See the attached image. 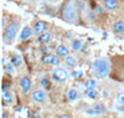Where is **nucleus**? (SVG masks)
Wrapping results in <instances>:
<instances>
[{
    "label": "nucleus",
    "mask_w": 124,
    "mask_h": 118,
    "mask_svg": "<svg viewBox=\"0 0 124 118\" xmlns=\"http://www.w3.org/2000/svg\"><path fill=\"white\" fill-rule=\"evenodd\" d=\"M93 70H94L97 77L99 78L106 77L109 73V62L106 60H96L93 62Z\"/></svg>",
    "instance_id": "f257e3e1"
},
{
    "label": "nucleus",
    "mask_w": 124,
    "mask_h": 118,
    "mask_svg": "<svg viewBox=\"0 0 124 118\" xmlns=\"http://www.w3.org/2000/svg\"><path fill=\"white\" fill-rule=\"evenodd\" d=\"M17 29H19V24L17 23H10L5 30H4V40L6 42H10L13 41L16 36V33H17Z\"/></svg>",
    "instance_id": "f03ea898"
},
{
    "label": "nucleus",
    "mask_w": 124,
    "mask_h": 118,
    "mask_svg": "<svg viewBox=\"0 0 124 118\" xmlns=\"http://www.w3.org/2000/svg\"><path fill=\"white\" fill-rule=\"evenodd\" d=\"M62 16H63V19L66 21H75L76 20V9H75L73 4L68 3L65 6L63 11H62Z\"/></svg>",
    "instance_id": "7ed1b4c3"
},
{
    "label": "nucleus",
    "mask_w": 124,
    "mask_h": 118,
    "mask_svg": "<svg viewBox=\"0 0 124 118\" xmlns=\"http://www.w3.org/2000/svg\"><path fill=\"white\" fill-rule=\"evenodd\" d=\"M52 78L57 82H65L68 78V72L66 68H62V67H57L52 72Z\"/></svg>",
    "instance_id": "20e7f679"
},
{
    "label": "nucleus",
    "mask_w": 124,
    "mask_h": 118,
    "mask_svg": "<svg viewBox=\"0 0 124 118\" xmlns=\"http://www.w3.org/2000/svg\"><path fill=\"white\" fill-rule=\"evenodd\" d=\"M20 87H21L24 93H27L31 88V80L26 76H24L21 80H20Z\"/></svg>",
    "instance_id": "39448f33"
},
{
    "label": "nucleus",
    "mask_w": 124,
    "mask_h": 118,
    "mask_svg": "<svg viewBox=\"0 0 124 118\" xmlns=\"http://www.w3.org/2000/svg\"><path fill=\"white\" fill-rule=\"evenodd\" d=\"M42 62L44 63H47V65H58V59L57 56L55 55H51V53H47V55H45L42 57Z\"/></svg>",
    "instance_id": "423d86ee"
},
{
    "label": "nucleus",
    "mask_w": 124,
    "mask_h": 118,
    "mask_svg": "<svg viewBox=\"0 0 124 118\" xmlns=\"http://www.w3.org/2000/svg\"><path fill=\"white\" fill-rule=\"evenodd\" d=\"M46 23L45 21H37V23L35 24V26H34V34H36V35H41L44 33V31L46 30Z\"/></svg>",
    "instance_id": "0eeeda50"
},
{
    "label": "nucleus",
    "mask_w": 124,
    "mask_h": 118,
    "mask_svg": "<svg viewBox=\"0 0 124 118\" xmlns=\"http://www.w3.org/2000/svg\"><path fill=\"white\" fill-rule=\"evenodd\" d=\"M46 98V93L42 90H36L32 92V100L35 102H42Z\"/></svg>",
    "instance_id": "6e6552de"
},
{
    "label": "nucleus",
    "mask_w": 124,
    "mask_h": 118,
    "mask_svg": "<svg viewBox=\"0 0 124 118\" xmlns=\"http://www.w3.org/2000/svg\"><path fill=\"white\" fill-rule=\"evenodd\" d=\"M31 35H32V30H31L30 26H25L21 30V34H20V39L21 40H27Z\"/></svg>",
    "instance_id": "1a4fd4ad"
},
{
    "label": "nucleus",
    "mask_w": 124,
    "mask_h": 118,
    "mask_svg": "<svg viewBox=\"0 0 124 118\" xmlns=\"http://www.w3.org/2000/svg\"><path fill=\"white\" fill-rule=\"evenodd\" d=\"M113 30L118 34H123L124 33V21H122V20L116 21L114 25H113Z\"/></svg>",
    "instance_id": "9d476101"
},
{
    "label": "nucleus",
    "mask_w": 124,
    "mask_h": 118,
    "mask_svg": "<svg viewBox=\"0 0 124 118\" xmlns=\"http://www.w3.org/2000/svg\"><path fill=\"white\" fill-rule=\"evenodd\" d=\"M50 40H51V34L50 33H42L41 35H39L37 42H40V44H46Z\"/></svg>",
    "instance_id": "9b49d317"
},
{
    "label": "nucleus",
    "mask_w": 124,
    "mask_h": 118,
    "mask_svg": "<svg viewBox=\"0 0 124 118\" xmlns=\"http://www.w3.org/2000/svg\"><path fill=\"white\" fill-rule=\"evenodd\" d=\"M1 91H3V93H1V96H3V102H4V103H11L13 97H11V93H10V91H9V90H1Z\"/></svg>",
    "instance_id": "f8f14e48"
},
{
    "label": "nucleus",
    "mask_w": 124,
    "mask_h": 118,
    "mask_svg": "<svg viewBox=\"0 0 124 118\" xmlns=\"http://www.w3.org/2000/svg\"><path fill=\"white\" fill-rule=\"evenodd\" d=\"M93 108H94V111H96V114H104L107 112V110H106V107H104L103 103H96L94 106H93Z\"/></svg>",
    "instance_id": "ddd939ff"
},
{
    "label": "nucleus",
    "mask_w": 124,
    "mask_h": 118,
    "mask_svg": "<svg viewBox=\"0 0 124 118\" xmlns=\"http://www.w3.org/2000/svg\"><path fill=\"white\" fill-rule=\"evenodd\" d=\"M11 62L15 65V67H20L23 65V57L20 55H13L11 56Z\"/></svg>",
    "instance_id": "4468645a"
},
{
    "label": "nucleus",
    "mask_w": 124,
    "mask_h": 118,
    "mask_svg": "<svg viewBox=\"0 0 124 118\" xmlns=\"http://www.w3.org/2000/svg\"><path fill=\"white\" fill-rule=\"evenodd\" d=\"M57 53H58V56H63V57H66V56H68L70 51H68V49H67L66 46L60 45V46L57 47Z\"/></svg>",
    "instance_id": "2eb2a0df"
},
{
    "label": "nucleus",
    "mask_w": 124,
    "mask_h": 118,
    "mask_svg": "<svg viewBox=\"0 0 124 118\" xmlns=\"http://www.w3.org/2000/svg\"><path fill=\"white\" fill-rule=\"evenodd\" d=\"M77 97H78V92H77V90L71 88V90L67 91V98H68L70 101H75Z\"/></svg>",
    "instance_id": "dca6fc26"
},
{
    "label": "nucleus",
    "mask_w": 124,
    "mask_h": 118,
    "mask_svg": "<svg viewBox=\"0 0 124 118\" xmlns=\"http://www.w3.org/2000/svg\"><path fill=\"white\" fill-rule=\"evenodd\" d=\"M104 4L107 6V9L109 10H113V9H116L118 3H117V0H104Z\"/></svg>",
    "instance_id": "f3484780"
},
{
    "label": "nucleus",
    "mask_w": 124,
    "mask_h": 118,
    "mask_svg": "<svg viewBox=\"0 0 124 118\" xmlns=\"http://www.w3.org/2000/svg\"><path fill=\"white\" fill-rule=\"evenodd\" d=\"M65 63L67 67H75L76 66V60L72 57V56H66V60H65Z\"/></svg>",
    "instance_id": "a211bd4d"
},
{
    "label": "nucleus",
    "mask_w": 124,
    "mask_h": 118,
    "mask_svg": "<svg viewBox=\"0 0 124 118\" xmlns=\"http://www.w3.org/2000/svg\"><path fill=\"white\" fill-rule=\"evenodd\" d=\"M14 67H15V65H14L13 62L5 63V65H4V72H6V73H14L15 72Z\"/></svg>",
    "instance_id": "6ab92c4d"
},
{
    "label": "nucleus",
    "mask_w": 124,
    "mask_h": 118,
    "mask_svg": "<svg viewBox=\"0 0 124 118\" xmlns=\"http://www.w3.org/2000/svg\"><path fill=\"white\" fill-rule=\"evenodd\" d=\"M82 47H83V42H82L81 40H75L73 42H72V49H73V50L79 51Z\"/></svg>",
    "instance_id": "aec40b11"
},
{
    "label": "nucleus",
    "mask_w": 124,
    "mask_h": 118,
    "mask_svg": "<svg viewBox=\"0 0 124 118\" xmlns=\"http://www.w3.org/2000/svg\"><path fill=\"white\" fill-rule=\"evenodd\" d=\"M86 94L88 96L89 98H96L98 96V92L96 91V88H87L86 90Z\"/></svg>",
    "instance_id": "412c9836"
},
{
    "label": "nucleus",
    "mask_w": 124,
    "mask_h": 118,
    "mask_svg": "<svg viewBox=\"0 0 124 118\" xmlns=\"http://www.w3.org/2000/svg\"><path fill=\"white\" fill-rule=\"evenodd\" d=\"M96 84H97V82H96L94 80H88V81L85 83L86 88H96Z\"/></svg>",
    "instance_id": "4be33fe9"
},
{
    "label": "nucleus",
    "mask_w": 124,
    "mask_h": 118,
    "mask_svg": "<svg viewBox=\"0 0 124 118\" xmlns=\"http://www.w3.org/2000/svg\"><path fill=\"white\" fill-rule=\"evenodd\" d=\"M117 101L119 104H124V92H122L117 96Z\"/></svg>",
    "instance_id": "5701e85b"
},
{
    "label": "nucleus",
    "mask_w": 124,
    "mask_h": 118,
    "mask_svg": "<svg viewBox=\"0 0 124 118\" xmlns=\"http://www.w3.org/2000/svg\"><path fill=\"white\" fill-rule=\"evenodd\" d=\"M10 86H11V83H10L9 81H4L3 86H1V90H9Z\"/></svg>",
    "instance_id": "b1692460"
},
{
    "label": "nucleus",
    "mask_w": 124,
    "mask_h": 118,
    "mask_svg": "<svg viewBox=\"0 0 124 118\" xmlns=\"http://www.w3.org/2000/svg\"><path fill=\"white\" fill-rule=\"evenodd\" d=\"M72 76H73V77H82V76H83V73H82V71H73V72H72Z\"/></svg>",
    "instance_id": "393cba45"
},
{
    "label": "nucleus",
    "mask_w": 124,
    "mask_h": 118,
    "mask_svg": "<svg viewBox=\"0 0 124 118\" xmlns=\"http://www.w3.org/2000/svg\"><path fill=\"white\" fill-rule=\"evenodd\" d=\"M41 86L47 87V86H48V80L47 78H42V80H41Z\"/></svg>",
    "instance_id": "a878e982"
},
{
    "label": "nucleus",
    "mask_w": 124,
    "mask_h": 118,
    "mask_svg": "<svg viewBox=\"0 0 124 118\" xmlns=\"http://www.w3.org/2000/svg\"><path fill=\"white\" fill-rule=\"evenodd\" d=\"M86 113L87 114H96V111H94V108H88V110H86Z\"/></svg>",
    "instance_id": "bb28decb"
},
{
    "label": "nucleus",
    "mask_w": 124,
    "mask_h": 118,
    "mask_svg": "<svg viewBox=\"0 0 124 118\" xmlns=\"http://www.w3.org/2000/svg\"><path fill=\"white\" fill-rule=\"evenodd\" d=\"M96 11H99V13H102L103 10H102V8H101V6H98V5H97V6H96Z\"/></svg>",
    "instance_id": "cd10ccee"
},
{
    "label": "nucleus",
    "mask_w": 124,
    "mask_h": 118,
    "mask_svg": "<svg viewBox=\"0 0 124 118\" xmlns=\"http://www.w3.org/2000/svg\"><path fill=\"white\" fill-rule=\"evenodd\" d=\"M118 111H119V112H124V104L120 106V107H118Z\"/></svg>",
    "instance_id": "c85d7f7f"
},
{
    "label": "nucleus",
    "mask_w": 124,
    "mask_h": 118,
    "mask_svg": "<svg viewBox=\"0 0 124 118\" xmlns=\"http://www.w3.org/2000/svg\"><path fill=\"white\" fill-rule=\"evenodd\" d=\"M60 117H61V118H66V117H70V116H68V114H61Z\"/></svg>",
    "instance_id": "c756f323"
},
{
    "label": "nucleus",
    "mask_w": 124,
    "mask_h": 118,
    "mask_svg": "<svg viewBox=\"0 0 124 118\" xmlns=\"http://www.w3.org/2000/svg\"><path fill=\"white\" fill-rule=\"evenodd\" d=\"M21 110H23L21 107H17V108H16V112H21Z\"/></svg>",
    "instance_id": "7c9ffc66"
},
{
    "label": "nucleus",
    "mask_w": 124,
    "mask_h": 118,
    "mask_svg": "<svg viewBox=\"0 0 124 118\" xmlns=\"http://www.w3.org/2000/svg\"><path fill=\"white\" fill-rule=\"evenodd\" d=\"M3 26H5V17H3V23H1Z\"/></svg>",
    "instance_id": "2f4dec72"
},
{
    "label": "nucleus",
    "mask_w": 124,
    "mask_h": 118,
    "mask_svg": "<svg viewBox=\"0 0 124 118\" xmlns=\"http://www.w3.org/2000/svg\"><path fill=\"white\" fill-rule=\"evenodd\" d=\"M46 1H52V0H46Z\"/></svg>",
    "instance_id": "473e14b6"
}]
</instances>
